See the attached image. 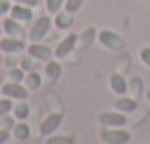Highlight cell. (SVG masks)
<instances>
[{
	"instance_id": "ffe728a7",
	"label": "cell",
	"mask_w": 150,
	"mask_h": 144,
	"mask_svg": "<svg viewBox=\"0 0 150 144\" xmlns=\"http://www.w3.org/2000/svg\"><path fill=\"white\" fill-rule=\"evenodd\" d=\"M65 6V0H46V10L48 13H57Z\"/></svg>"
},
{
	"instance_id": "4316f807",
	"label": "cell",
	"mask_w": 150,
	"mask_h": 144,
	"mask_svg": "<svg viewBox=\"0 0 150 144\" xmlns=\"http://www.w3.org/2000/svg\"><path fill=\"white\" fill-rule=\"evenodd\" d=\"M141 59H143V63L150 68V48H143V49H141Z\"/></svg>"
},
{
	"instance_id": "6da1fadb",
	"label": "cell",
	"mask_w": 150,
	"mask_h": 144,
	"mask_svg": "<svg viewBox=\"0 0 150 144\" xmlns=\"http://www.w3.org/2000/svg\"><path fill=\"white\" fill-rule=\"evenodd\" d=\"M101 138L106 144H127L131 140V133L125 129H118V127H110V129L101 131Z\"/></svg>"
},
{
	"instance_id": "7402d4cb",
	"label": "cell",
	"mask_w": 150,
	"mask_h": 144,
	"mask_svg": "<svg viewBox=\"0 0 150 144\" xmlns=\"http://www.w3.org/2000/svg\"><path fill=\"white\" fill-rule=\"evenodd\" d=\"M46 144H74V137L61 135V137H50Z\"/></svg>"
},
{
	"instance_id": "277c9868",
	"label": "cell",
	"mask_w": 150,
	"mask_h": 144,
	"mask_svg": "<svg viewBox=\"0 0 150 144\" xmlns=\"http://www.w3.org/2000/svg\"><path fill=\"white\" fill-rule=\"evenodd\" d=\"M2 91L8 99H15V100H25L27 97H29V89H27L25 85H21L19 81H10V84H6L2 87Z\"/></svg>"
},
{
	"instance_id": "836d02e7",
	"label": "cell",
	"mask_w": 150,
	"mask_h": 144,
	"mask_svg": "<svg viewBox=\"0 0 150 144\" xmlns=\"http://www.w3.org/2000/svg\"><path fill=\"white\" fill-rule=\"evenodd\" d=\"M2 78H4V76H2V72H0V85H2Z\"/></svg>"
},
{
	"instance_id": "8992f818",
	"label": "cell",
	"mask_w": 150,
	"mask_h": 144,
	"mask_svg": "<svg viewBox=\"0 0 150 144\" xmlns=\"http://www.w3.org/2000/svg\"><path fill=\"white\" fill-rule=\"evenodd\" d=\"M76 44H78V36L76 34H69V36L57 46V49L53 51V55L57 57V59H65V57H69L70 51H74Z\"/></svg>"
},
{
	"instance_id": "30bf717a",
	"label": "cell",
	"mask_w": 150,
	"mask_h": 144,
	"mask_svg": "<svg viewBox=\"0 0 150 144\" xmlns=\"http://www.w3.org/2000/svg\"><path fill=\"white\" fill-rule=\"evenodd\" d=\"M10 13L15 21H30L33 17V10L29 6H23V4H15L10 8Z\"/></svg>"
},
{
	"instance_id": "e575fe53",
	"label": "cell",
	"mask_w": 150,
	"mask_h": 144,
	"mask_svg": "<svg viewBox=\"0 0 150 144\" xmlns=\"http://www.w3.org/2000/svg\"><path fill=\"white\" fill-rule=\"evenodd\" d=\"M6 144H17V142H6Z\"/></svg>"
},
{
	"instance_id": "f1b7e54d",
	"label": "cell",
	"mask_w": 150,
	"mask_h": 144,
	"mask_svg": "<svg viewBox=\"0 0 150 144\" xmlns=\"http://www.w3.org/2000/svg\"><path fill=\"white\" fill-rule=\"evenodd\" d=\"M17 4H23V6H29V8H34L38 4V0H13Z\"/></svg>"
},
{
	"instance_id": "1f68e13d",
	"label": "cell",
	"mask_w": 150,
	"mask_h": 144,
	"mask_svg": "<svg viewBox=\"0 0 150 144\" xmlns=\"http://www.w3.org/2000/svg\"><path fill=\"white\" fill-rule=\"evenodd\" d=\"M146 99L150 100V87H148V91H146Z\"/></svg>"
},
{
	"instance_id": "484cf974",
	"label": "cell",
	"mask_w": 150,
	"mask_h": 144,
	"mask_svg": "<svg viewBox=\"0 0 150 144\" xmlns=\"http://www.w3.org/2000/svg\"><path fill=\"white\" fill-rule=\"evenodd\" d=\"M10 78H11V81H21L23 80V68H11Z\"/></svg>"
},
{
	"instance_id": "f546056e",
	"label": "cell",
	"mask_w": 150,
	"mask_h": 144,
	"mask_svg": "<svg viewBox=\"0 0 150 144\" xmlns=\"http://www.w3.org/2000/svg\"><path fill=\"white\" fill-rule=\"evenodd\" d=\"M10 10V2H6V0H2L0 2V13H4V11Z\"/></svg>"
},
{
	"instance_id": "d6986e66",
	"label": "cell",
	"mask_w": 150,
	"mask_h": 144,
	"mask_svg": "<svg viewBox=\"0 0 150 144\" xmlns=\"http://www.w3.org/2000/svg\"><path fill=\"white\" fill-rule=\"evenodd\" d=\"M13 116L17 119H27V116H29V104L27 103H19V104H15L13 106Z\"/></svg>"
},
{
	"instance_id": "cb8c5ba5",
	"label": "cell",
	"mask_w": 150,
	"mask_h": 144,
	"mask_svg": "<svg viewBox=\"0 0 150 144\" xmlns=\"http://www.w3.org/2000/svg\"><path fill=\"white\" fill-rule=\"evenodd\" d=\"M10 110H13L11 99H8V97H6V99H0V118H4Z\"/></svg>"
},
{
	"instance_id": "603a6c76",
	"label": "cell",
	"mask_w": 150,
	"mask_h": 144,
	"mask_svg": "<svg viewBox=\"0 0 150 144\" xmlns=\"http://www.w3.org/2000/svg\"><path fill=\"white\" fill-rule=\"evenodd\" d=\"M82 4H84V0H65V10L69 13H74L82 8Z\"/></svg>"
},
{
	"instance_id": "83f0119b",
	"label": "cell",
	"mask_w": 150,
	"mask_h": 144,
	"mask_svg": "<svg viewBox=\"0 0 150 144\" xmlns=\"http://www.w3.org/2000/svg\"><path fill=\"white\" fill-rule=\"evenodd\" d=\"M10 140V133H8V129H0V144H6Z\"/></svg>"
},
{
	"instance_id": "3957f363",
	"label": "cell",
	"mask_w": 150,
	"mask_h": 144,
	"mask_svg": "<svg viewBox=\"0 0 150 144\" xmlns=\"http://www.w3.org/2000/svg\"><path fill=\"white\" fill-rule=\"evenodd\" d=\"M97 38H99V42L105 48L112 49V51H118V49H124V38L118 36L116 32H112V30H101L99 34H97Z\"/></svg>"
},
{
	"instance_id": "4fadbf2b",
	"label": "cell",
	"mask_w": 150,
	"mask_h": 144,
	"mask_svg": "<svg viewBox=\"0 0 150 144\" xmlns=\"http://www.w3.org/2000/svg\"><path fill=\"white\" fill-rule=\"evenodd\" d=\"M110 87H112V91L116 93V95H125V91L129 89L122 74H112V76H110Z\"/></svg>"
},
{
	"instance_id": "52a82bcc",
	"label": "cell",
	"mask_w": 150,
	"mask_h": 144,
	"mask_svg": "<svg viewBox=\"0 0 150 144\" xmlns=\"http://www.w3.org/2000/svg\"><path fill=\"white\" fill-rule=\"evenodd\" d=\"M29 55L34 57L36 61H51V57H53V51L48 48V46L44 44H38V42H34V44L29 46Z\"/></svg>"
},
{
	"instance_id": "7a4b0ae2",
	"label": "cell",
	"mask_w": 150,
	"mask_h": 144,
	"mask_svg": "<svg viewBox=\"0 0 150 144\" xmlns=\"http://www.w3.org/2000/svg\"><path fill=\"white\" fill-rule=\"evenodd\" d=\"M51 21H53V19H51L50 15H42V17H38L36 21H34L33 29H30V40L38 42V40H42L44 36H48V32L51 29Z\"/></svg>"
},
{
	"instance_id": "4dcf8cb0",
	"label": "cell",
	"mask_w": 150,
	"mask_h": 144,
	"mask_svg": "<svg viewBox=\"0 0 150 144\" xmlns=\"http://www.w3.org/2000/svg\"><path fill=\"white\" fill-rule=\"evenodd\" d=\"M10 55H11V57H8V59H6V63L10 65V67H13V65H15V61H17V59H15V53H10Z\"/></svg>"
},
{
	"instance_id": "ba28073f",
	"label": "cell",
	"mask_w": 150,
	"mask_h": 144,
	"mask_svg": "<svg viewBox=\"0 0 150 144\" xmlns=\"http://www.w3.org/2000/svg\"><path fill=\"white\" fill-rule=\"evenodd\" d=\"M61 122H63V114H61V112H53V114H50L48 118L42 122L40 133L42 135H51L53 131H57V127L61 125Z\"/></svg>"
},
{
	"instance_id": "44dd1931",
	"label": "cell",
	"mask_w": 150,
	"mask_h": 144,
	"mask_svg": "<svg viewBox=\"0 0 150 144\" xmlns=\"http://www.w3.org/2000/svg\"><path fill=\"white\" fill-rule=\"evenodd\" d=\"M34 61H36V59H34V57H23V59H21V68H23V70H25V72H34V70H36V63H34Z\"/></svg>"
},
{
	"instance_id": "e0dca14e",
	"label": "cell",
	"mask_w": 150,
	"mask_h": 144,
	"mask_svg": "<svg viewBox=\"0 0 150 144\" xmlns=\"http://www.w3.org/2000/svg\"><path fill=\"white\" fill-rule=\"evenodd\" d=\"M40 84H42V80H40V74L36 70L29 72L25 76V85H27V89H30V91H36V89L40 87Z\"/></svg>"
},
{
	"instance_id": "d590c367",
	"label": "cell",
	"mask_w": 150,
	"mask_h": 144,
	"mask_svg": "<svg viewBox=\"0 0 150 144\" xmlns=\"http://www.w3.org/2000/svg\"><path fill=\"white\" fill-rule=\"evenodd\" d=\"M2 27H4V25H2V23H0V29H2Z\"/></svg>"
},
{
	"instance_id": "d6a6232c",
	"label": "cell",
	"mask_w": 150,
	"mask_h": 144,
	"mask_svg": "<svg viewBox=\"0 0 150 144\" xmlns=\"http://www.w3.org/2000/svg\"><path fill=\"white\" fill-rule=\"evenodd\" d=\"M2 61H4V59H2V53H0V67H2Z\"/></svg>"
},
{
	"instance_id": "7c38bea8",
	"label": "cell",
	"mask_w": 150,
	"mask_h": 144,
	"mask_svg": "<svg viewBox=\"0 0 150 144\" xmlns=\"http://www.w3.org/2000/svg\"><path fill=\"white\" fill-rule=\"evenodd\" d=\"M95 36H97V30L93 29V27H89V29H86L84 32L78 36V48L80 49H86V48H89V46L93 44V40H95Z\"/></svg>"
},
{
	"instance_id": "5bb4252c",
	"label": "cell",
	"mask_w": 150,
	"mask_h": 144,
	"mask_svg": "<svg viewBox=\"0 0 150 144\" xmlns=\"http://www.w3.org/2000/svg\"><path fill=\"white\" fill-rule=\"evenodd\" d=\"M114 108H116L118 112H124V114H127V112H133V110L137 108V103H135V99L120 97V99L114 100Z\"/></svg>"
},
{
	"instance_id": "8fae6325",
	"label": "cell",
	"mask_w": 150,
	"mask_h": 144,
	"mask_svg": "<svg viewBox=\"0 0 150 144\" xmlns=\"http://www.w3.org/2000/svg\"><path fill=\"white\" fill-rule=\"evenodd\" d=\"M4 30H6L8 36H13V38H23V34H25V30H23V27L19 25V21H15L13 17L10 19H4Z\"/></svg>"
},
{
	"instance_id": "ac0fdd59",
	"label": "cell",
	"mask_w": 150,
	"mask_h": 144,
	"mask_svg": "<svg viewBox=\"0 0 150 144\" xmlns=\"http://www.w3.org/2000/svg\"><path fill=\"white\" fill-rule=\"evenodd\" d=\"M30 135V129L27 123H17V125H13V137L15 140H27Z\"/></svg>"
},
{
	"instance_id": "5b68a950",
	"label": "cell",
	"mask_w": 150,
	"mask_h": 144,
	"mask_svg": "<svg viewBox=\"0 0 150 144\" xmlns=\"http://www.w3.org/2000/svg\"><path fill=\"white\" fill-rule=\"evenodd\" d=\"M125 114L122 112H103L99 114V123L103 127H122L125 125Z\"/></svg>"
},
{
	"instance_id": "2e32d148",
	"label": "cell",
	"mask_w": 150,
	"mask_h": 144,
	"mask_svg": "<svg viewBox=\"0 0 150 144\" xmlns=\"http://www.w3.org/2000/svg\"><path fill=\"white\" fill-rule=\"evenodd\" d=\"M72 13H69V11H57L55 13V27L57 29H70L72 27V17H70Z\"/></svg>"
},
{
	"instance_id": "9c48e42d",
	"label": "cell",
	"mask_w": 150,
	"mask_h": 144,
	"mask_svg": "<svg viewBox=\"0 0 150 144\" xmlns=\"http://www.w3.org/2000/svg\"><path fill=\"white\" fill-rule=\"evenodd\" d=\"M0 49L4 53H19L25 49V42L21 38H13V36H8L4 40H0Z\"/></svg>"
},
{
	"instance_id": "d4e9b609",
	"label": "cell",
	"mask_w": 150,
	"mask_h": 144,
	"mask_svg": "<svg viewBox=\"0 0 150 144\" xmlns=\"http://www.w3.org/2000/svg\"><path fill=\"white\" fill-rule=\"evenodd\" d=\"M131 91H133L135 97L141 95V91H143V80H141V78H133L131 80Z\"/></svg>"
},
{
	"instance_id": "9a60e30c",
	"label": "cell",
	"mask_w": 150,
	"mask_h": 144,
	"mask_svg": "<svg viewBox=\"0 0 150 144\" xmlns=\"http://www.w3.org/2000/svg\"><path fill=\"white\" fill-rule=\"evenodd\" d=\"M44 74L50 81H57L61 76V65L57 61H48V65L44 67Z\"/></svg>"
}]
</instances>
